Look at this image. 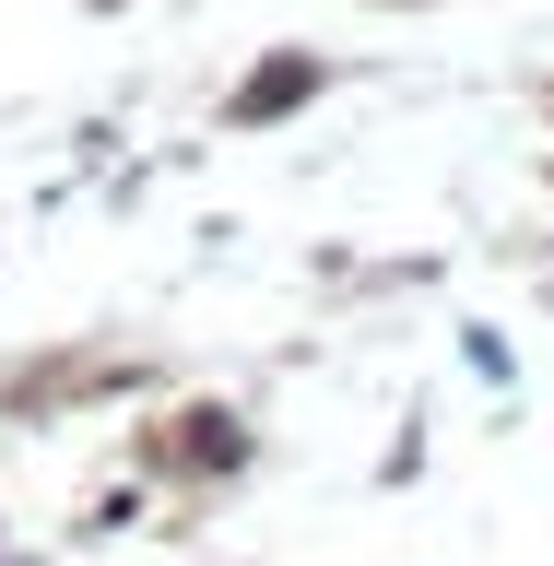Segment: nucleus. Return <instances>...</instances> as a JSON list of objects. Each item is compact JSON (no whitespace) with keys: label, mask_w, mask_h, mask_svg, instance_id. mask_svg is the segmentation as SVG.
<instances>
[{"label":"nucleus","mask_w":554,"mask_h":566,"mask_svg":"<svg viewBox=\"0 0 554 566\" xmlns=\"http://www.w3.org/2000/svg\"><path fill=\"white\" fill-rule=\"evenodd\" d=\"M295 95H318V60H260V83L237 95V118H283Z\"/></svg>","instance_id":"f257e3e1"}]
</instances>
